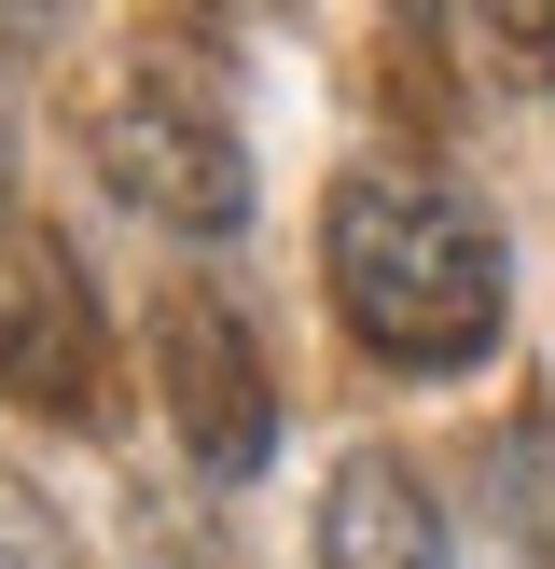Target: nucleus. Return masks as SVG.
<instances>
[{
    "instance_id": "obj_3",
    "label": "nucleus",
    "mask_w": 555,
    "mask_h": 569,
    "mask_svg": "<svg viewBox=\"0 0 555 569\" xmlns=\"http://www.w3.org/2000/svg\"><path fill=\"white\" fill-rule=\"evenodd\" d=\"M98 292H83L70 237L28 209V181L0 167V403L28 417H98Z\"/></svg>"
},
{
    "instance_id": "obj_6",
    "label": "nucleus",
    "mask_w": 555,
    "mask_h": 569,
    "mask_svg": "<svg viewBox=\"0 0 555 569\" xmlns=\"http://www.w3.org/2000/svg\"><path fill=\"white\" fill-rule=\"evenodd\" d=\"M486 515H500V542H514L527 569H555V417L542 403L486 445Z\"/></svg>"
},
{
    "instance_id": "obj_5",
    "label": "nucleus",
    "mask_w": 555,
    "mask_h": 569,
    "mask_svg": "<svg viewBox=\"0 0 555 569\" xmlns=\"http://www.w3.org/2000/svg\"><path fill=\"white\" fill-rule=\"evenodd\" d=\"M320 569H458L444 556V500L416 487V459H389V445L333 459V487H320Z\"/></svg>"
},
{
    "instance_id": "obj_4",
    "label": "nucleus",
    "mask_w": 555,
    "mask_h": 569,
    "mask_svg": "<svg viewBox=\"0 0 555 569\" xmlns=\"http://www.w3.org/2000/svg\"><path fill=\"white\" fill-rule=\"evenodd\" d=\"M153 376H167V417H181V459L209 472V487H250V472L278 459L264 333H250L222 292H167L153 306Z\"/></svg>"
},
{
    "instance_id": "obj_7",
    "label": "nucleus",
    "mask_w": 555,
    "mask_h": 569,
    "mask_svg": "<svg viewBox=\"0 0 555 569\" xmlns=\"http://www.w3.org/2000/svg\"><path fill=\"white\" fill-rule=\"evenodd\" d=\"M0 569H83L70 542H56V515H42V500L14 487V472H0Z\"/></svg>"
},
{
    "instance_id": "obj_2",
    "label": "nucleus",
    "mask_w": 555,
    "mask_h": 569,
    "mask_svg": "<svg viewBox=\"0 0 555 569\" xmlns=\"http://www.w3.org/2000/svg\"><path fill=\"white\" fill-rule=\"evenodd\" d=\"M83 153H98V181L125 194L139 222H167V237H194V250H222V237L250 222L236 98H222L194 56H139V70L83 111Z\"/></svg>"
},
{
    "instance_id": "obj_1",
    "label": "nucleus",
    "mask_w": 555,
    "mask_h": 569,
    "mask_svg": "<svg viewBox=\"0 0 555 569\" xmlns=\"http://www.w3.org/2000/svg\"><path fill=\"white\" fill-rule=\"evenodd\" d=\"M320 278L333 320L389 361V376H472L514 320V264H500V222L472 194L416 181V167H347L320 209Z\"/></svg>"
},
{
    "instance_id": "obj_8",
    "label": "nucleus",
    "mask_w": 555,
    "mask_h": 569,
    "mask_svg": "<svg viewBox=\"0 0 555 569\" xmlns=\"http://www.w3.org/2000/svg\"><path fill=\"white\" fill-rule=\"evenodd\" d=\"M542 56H555V28H542Z\"/></svg>"
}]
</instances>
